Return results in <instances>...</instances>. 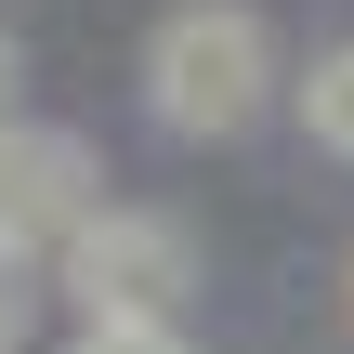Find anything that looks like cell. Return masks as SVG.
I'll list each match as a JSON object with an SVG mask.
<instances>
[{"label":"cell","instance_id":"obj_1","mask_svg":"<svg viewBox=\"0 0 354 354\" xmlns=\"http://www.w3.org/2000/svg\"><path fill=\"white\" fill-rule=\"evenodd\" d=\"M145 105H158L171 131H250V118L276 105V39H263V13H236V0L171 13L158 53H145Z\"/></svg>","mask_w":354,"mask_h":354},{"label":"cell","instance_id":"obj_5","mask_svg":"<svg viewBox=\"0 0 354 354\" xmlns=\"http://www.w3.org/2000/svg\"><path fill=\"white\" fill-rule=\"evenodd\" d=\"M79 354H184L171 328H79Z\"/></svg>","mask_w":354,"mask_h":354},{"label":"cell","instance_id":"obj_6","mask_svg":"<svg viewBox=\"0 0 354 354\" xmlns=\"http://www.w3.org/2000/svg\"><path fill=\"white\" fill-rule=\"evenodd\" d=\"M13 328H26V263L0 250V354H13Z\"/></svg>","mask_w":354,"mask_h":354},{"label":"cell","instance_id":"obj_4","mask_svg":"<svg viewBox=\"0 0 354 354\" xmlns=\"http://www.w3.org/2000/svg\"><path fill=\"white\" fill-rule=\"evenodd\" d=\"M302 131H315L328 158H354V53H328V66L302 79Z\"/></svg>","mask_w":354,"mask_h":354},{"label":"cell","instance_id":"obj_3","mask_svg":"<svg viewBox=\"0 0 354 354\" xmlns=\"http://www.w3.org/2000/svg\"><path fill=\"white\" fill-rule=\"evenodd\" d=\"M105 210V171L66 145V131H39V118H0V250L13 263H66L79 250V223Z\"/></svg>","mask_w":354,"mask_h":354},{"label":"cell","instance_id":"obj_7","mask_svg":"<svg viewBox=\"0 0 354 354\" xmlns=\"http://www.w3.org/2000/svg\"><path fill=\"white\" fill-rule=\"evenodd\" d=\"M0 118H13V53H0Z\"/></svg>","mask_w":354,"mask_h":354},{"label":"cell","instance_id":"obj_2","mask_svg":"<svg viewBox=\"0 0 354 354\" xmlns=\"http://www.w3.org/2000/svg\"><path fill=\"white\" fill-rule=\"evenodd\" d=\"M53 276H66V302H79L92 328H171L184 289H197V236H184L171 210H92Z\"/></svg>","mask_w":354,"mask_h":354}]
</instances>
